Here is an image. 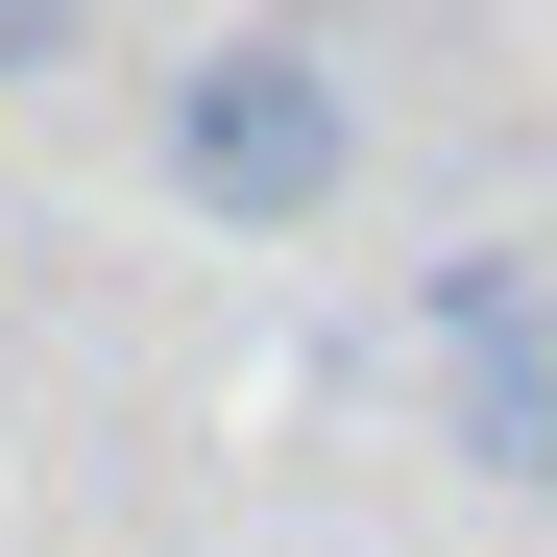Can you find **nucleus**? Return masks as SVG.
Segmentation results:
<instances>
[{
  "label": "nucleus",
  "instance_id": "f257e3e1",
  "mask_svg": "<svg viewBox=\"0 0 557 557\" xmlns=\"http://www.w3.org/2000/svg\"><path fill=\"white\" fill-rule=\"evenodd\" d=\"M339 170H363L339 49H292V25H219L195 73H170V195H195V219H243V243H315V219H339Z\"/></svg>",
  "mask_w": 557,
  "mask_h": 557
},
{
  "label": "nucleus",
  "instance_id": "f03ea898",
  "mask_svg": "<svg viewBox=\"0 0 557 557\" xmlns=\"http://www.w3.org/2000/svg\"><path fill=\"white\" fill-rule=\"evenodd\" d=\"M436 436L485 460V485H557V267L533 243L436 267Z\"/></svg>",
  "mask_w": 557,
  "mask_h": 557
},
{
  "label": "nucleus",
  "instance_id": "7ed1b4c3",
  "mask_svg": "<svg viewBox=\"0 0 557 557\" xmlns=\"http://www.w3.org/2000/svg\"><path fill=\"white\" fill-rule=\"evenodd\" d=\"M73 25H98V0H0V98H25V73H73Z\"/></svg>",
  "mask_w": 557,
  "mask_h": 557
}]
</instances>
